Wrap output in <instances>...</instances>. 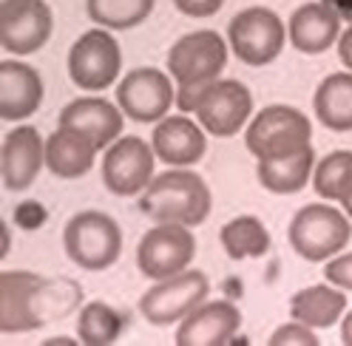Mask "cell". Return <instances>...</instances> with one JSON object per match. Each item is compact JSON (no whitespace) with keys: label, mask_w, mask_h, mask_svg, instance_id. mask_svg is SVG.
Masks as SVG:
<instances>
[{"label":"cell","mask_w":352,"mask_h":346,"mask_svg":"<svg viewBox=\"0 0 352 346\" xmlns=\"http://www.w3.org/2000/svg\"><path fill=\"white\" fill-rule=\"evenodd\" d=\"M97 145L72 128H57L46 139V168L60 179H80L94 168Z\"/></svg>","instance_id":"44dd1931"},{"label":"cell","mask_w":352,"mask_h":346,"mask_svg":"<svg viewBox=\"0 0 352 346\" xmlns=\"http://www.w3.org/2000/svg\"><path fill=\"white\" fill-rule=\"evenodd\" d=\"M270 346H318V335L313 332V327H307V323H284V327H278L270 341Z\"/></svg>","instance_id":"f1b7e54d"},{"label":"cell","mask_w":352,"mask_h":346,"mask_svg":"<svg viewBox=\"0 0 352 346\" xmlns=\"http://www.w3.org/2000/svg\"><path fill=\"white\" fill-rule=\"evenodd\" d=\"M346 310V295L327 284L307 287L290 298V315L298 323H307L313 330H329Z\"/></svg>","instance_id":"7402d4cb"},{"label":"cell","mask_w":352,"mask_h":346,"mask_svg":"<svg viewBox=\"0 0 352 346\" xmlns=\"http://www.w3.org/2000/svg\"><path fill=\"white\" fill-rule=\"evenodd\" d=\"M341 341H344L346 346H352V310H349L346 318L341 321Z\"/></svg>","instance_id":"e575fe53"},{"label":"cell","mask_w":352,"mask_h":346,"mask_svg":"<svg viewBox=\"0 0 352 346\" xmlns=\"http://www.w3.org/2000/svg\"><path fill=\"white\" fill-rule=\"evenodd\" d=\"M313 168H316V150L313 145H307L304 150L284 159H258V182L270 193L290 196V193H298L307 185V179L313 176Z\"/></svg>","instance_id":"cb8c5ba5"},{"label":"cell","mask_w":352,"mask_h":346,"mask_svg":"<svg viewBox=\"0 0 352 346\" xmlns=\"http://www.w3.org/2000/svg\"><path fill=\"white\" fill-rule=\"evenodd\" d=\"M153 145L140 137H120L102 159V182L114 196H137L153 179Z\"/></svg>","instance_id":"7c38bea8"},{"label":"cell","mask_w":352,"mask_h":346,"mask_svg":"<svg viewBox=\"0 0 352 346\" xmlns=\"http://www.w3.org/2000/svg\"><path fill=\"white\" fill-rule=\"evenodd\" d=\"M210 205H213L210 187L205 185L199 173L188 168H173L153 176L140 199V210L148 219H153L157 224L173 222L185 227L202 224L210 216Z\"/></svg>","instance_id":"7a4b0ae2"},{"label":"cell","mask_w":352,"mask_h":346,"mask_svg":"<svg viewBox=\"0 0 352 346\" xmlns=\"http://www.w3.org/2000/svg\"><path fill=\"white\" fill-rule=\"evenodd\" d=\"M9 253V230H6V224H3V255Z\"/></svg>","instance_id":"74e56055"},{"label":"cell","mask_w":352,"mask_h":346,"mask_svg":"<svg viewBox=\"0 0 352 346\" xmlns=\"http://www.w3.org/2000/svg\"><path fill=\"white\" fill-rule=\"evenodd\" d=\"M125 330V318L105 301H91L80 310L77 318V341L85 346H108Z\"/></svg>","instance_id":"484cf974"},{"label":"cell","mask_w":352,"mask_h":346,"mask_svg":"<svg viewBox=\"0 0 352 346\" xmlns=\"http://www.w3.org/2000/svg\"><path fill=\"white\" fill-rule=\"evenodd\" d=\"M60 128H72L97 148H108L122 134V108L102 97H82L60 111Z\"/></svg>","instance_id":"2e32d148"},{"label":"cell","mask_w":352,"mask_h":346,"mask_svg":"<svg viewBox=\"0 0 352 346\" xmlns=\"http://www.w3.org/2000/svg\"><path fill=\"white\" fill-rule=\"evenodd\" d=\"M43 102L40 74L17 60L0 62V117L6 122H20L32 117Z\"/></svg>","instance_id":"ac0fdd59"},{"label":"cell","mask_w":352,"mask_h":346,"mask_svg":"<svg viewBox=\"0 0 352 346\" xmlns=\"http://www.w3.org/2000/svg\"><path fill=\"white\" fill-rule=\"evenodd\" d=\"M349 185H352V150H333L316 165L313 187L321 199H341Z\"/></svg>","instance_id":"83f0119b"},{"label":"cell","mask_w":352,"mask_h":346,"mask_svg":"<svg viewBox=\"0 0 352 346\" xmlns=\"http://www.w3.org/2000/svg\"><path fill=\"white\" fill-rule=\"evenodd\" d=\"M290 43L301 54H321L341 37V17L327 3H304L287 26Z\"/></svg>","instance_id":"d6986e66"},{"label":"cell","mask_w":352,"mask_h":346,"mask_svg":"<svg viewBox=\"0 0 352 346\" xmlns=\"http://www.w3.org/2000/svg\"><path fill=\"white\" fill-rule=\"evenodd\" d=\"M228 66V43L216 32H190L179 37L168 51V74L179 82L176 105L185 114L193 111V100L208 82L219 80Z\"/></svg>","instance_id":"3957f363"},{"label":"cell","mask_w":352,"mask_h":346,"mask_svg":"<svg viewBox=\"0 0 352 346\" xmlns=\"http://www.w3.org/2000/svg\"><path fill=\"white\" fill-rule=\"evenodd\" d=\"M88 17L102 29H134L153 12V0H85Z\"/></svg>","instance_id":"4316f807"},{"label":"cell","mask_w":352,"mask_h":346,"mask_svg":"<svg viewBox=\"0 0 352 346\" xmlns=\"http://www.w3.org/2000/svg\"><path fill=\"white\" fill-rule=\"evenodd\" d=\"M316 117L324 128L336 134L352 131V74H329L321 80L313 97Z\"/></svg>","instance_id":"603a6c76"},{"label":"cell","mask_w":352,"mask_h":346,"mask_svg":"<svg viewBox=\"0 0 352 346\" xmlns=\"http://www.w3.org/2000/svg\"><path fill=\"white\" fill-rule=\"evenodd\" d=\"M151 145H153V154H157L165 165H176V168L196 165L208 150L205 131L182 114L160 119L157 128H153Z\"/></svg>","instance_id":"e0dca14e"},{"label":"cell","mask_w":352,"mask_h":346,"mask_svg":"<svg viewBox=\"0 0 352 346\" xmlns=\"http://www.w3.org/2000/svg\"><path fill=\"white\" fill-rule=\"evenodd\" d=\"M122 69V51L111 32L91 29L69 49V77L82 91H105Z\"/></svg>","instance_id":"9c48e42d"},{"label":"cell","mask_w":352,"mask_h":346,"mask_svg":"<svg viewBox=\"0 0 352 346\" xmlns=\"http://www.w3.org/2000/svg\"><path fill=\"white\" fill-rule=\"evenodd\" d=\"M324 278L333 287H341V290H349L352 292V253L333 258V262L324 267Z\"/></svg>","instance_id":"f546056e"},{"label":"cell","mask_w":352,"mask_h":346,"mask_svg":"<svg viewBox=\"0 0 352 346\" xmlns=\"http://www.w3.org/2000/svg\"><path fill=\"white\" fill-rule=\"evenodd\" d=\"M313 125L293 105H267L250 119L245 145L256 159H284L310 145Z\"/></svg>","instance_id":"5b68a950"},{"label":"cell","mask_w":352,"mask_h":346,"mask_svg":"<svg viewBox=\"0 0 352 346\" xmlns=\"http://www.w3.org/2000/svg\"><path fill=\"white\" fill-rule=\"evenodd\" d=\"M219 239H222V247L233 262L258 258L270 250V233L256 216H236V219H230L219 233Z\"/></svg>","instance_id":"d4e9b609"},{"label":"cell","mask_w":352,"mask_h":346,"mask_svg":"<svg viewBox=\"0 0 352 346\" xmlns=\"http://www.w3.org/2000/svg\"><path fill=\"white\" fill-rule=\"evenodd\" d=\"M241 327V312L230 301H210L199 304L190 315L182 318L176 330L179 346H222L230 343Z\"/></svg>","instance_id":"9a60e30c"},{"label":"cell","mask_w":352,"mask_h":346,"mask_svg":"<svg viewBox=\"0 0 352 346\" xmlns=\"http://www.w3.org/2000/svg\"><path fill=\"white\" fill-rule=\"evenodd\" d=\"M34 0H0V23H9V20L20 17Z\"/></svg>","instance_id":"1f68e13d"},{"label":"cell","mask_w":352,"mask_h":346,"mask_svg":"<svg viewBox=\"0 0 352 346\" xmlns=\"http://www.w3.org/2000/svg\"><path fill=\"white\" fill-rule=\"evenodd\" d=\"M65 255L82 270H108L122 253V230L108 213L82 210L63 230Z\"/></svg>","instance_id":"277c9868"},{"label":"cell","mask_w":352,"mask_h":346,"mask_svg":"<svg viewBox=\"0 0 352 346\" xmlns=\"http://www.w3.org/2000/svg\"><path fill=\"white\" fill-rule=\"evenodd\" d=\"M54 29V17L46 0L34 3L9 23H0V46L9 54H34L49 43Z\"/></svg>","instance_id":"ffe728a7"},{"label":"cell","mask_w":352,"mask_h":346,"mask_svg":"<svg viewBox=\"0 0 352 346\" xmlns=\"http://www.w3.org/2000/svg\"><path fill=\"white\" fill-rule=\"evenodd\" d=\"M208 275L202 270H182L170 278L157 281L142 298L140 312L153 327H168V323L182 321L208 298Z\"/></svg>","instance_id":"52a82bcc"},{"label":"cell","mask_w":352,"mask_h":346,"mask_svg":"<svg viewBox=\"0 0 352 346\" xmlns=\"http://www.w3.org/2000/svg\"><path fill=\"white\" fill-rule=\"evenodd\" d=\"M338 57H341V62L352 71V26L338 37Z\"/></svg>","instance_id":"d6a6232c"},{"label":"cell","mask_w":352,"mask_h":346,"mask_svg":"<svg viewBox=\"0 0 352 346\" xmlns=\"http://www.w3.org/2000/svg\"><path fill=\"white\" fill-rule=\"evenodd\" d=\"M43 165H46V142L37 128L20 125L6 134L3 150H0V176L6 190H26L37 179Z\"/></svg>","instance_id":"5bb4252c"},{"label":"cell","mask_w":352,"mask_h":346,"mask_svg":"<svg viewBox=\"0 0 352 346\" xmlns=\"http://www.w3.org/2000/svg\"><path fill=\"white\" fill-rule=\"evenodd\" d=\"M82 290L69 278H43L26 270H3L0 275V330L17 335L46 327L49 321L72 315Z\"/></svg>","instance_id":"6da1fadb"},{"label":"cell","mask_w":352,"mask_h":346,"mask_svg":"<svg viewBox=\"0 0 352 346\" xmlns=\"http://www.w3.org/2000/svg\"><path fill=\"white\" fill-rule=\"evenodd\" d=\"M173 6L188 17H210L225 6V0H173Z\"/></svg>","instance_id":"4dcf8cb0"},{"label":"cell","mask_w":352,"mask_h":346,"mask_svg":"<svg viewBox=\"0 0 352 346\" xmlns=\"http://www.w3.org/2000/svg\"><path fill=\"white\" fill-rule=\"evenodd\" d=\"M210 137H233L253 114V97L239 80H213L196 94L193 111Z\"/></svg>","instance_id":"ba28073f"},{"label":"cell","mask_w":352,"mask_h":346,"mask_svg":"<svg viewBox=\"0 0 352 346\" xmlns=\"http://www.w3.org/2000/svg\"><path fill=\"white\" fill-rule=\"evenodd\" d=\"M338 202L344 205V210H346V216H349V219H352V185H349V187L344 190V196H341Z\"/></svg>","instance_id":"d590c367"},{"label":"cell","mask_w":352,"mask_h":346,"mask_svg":"<svg viewBox=\"0 0 352 346\" xmlns=\"http://www.w3.org/2000/svg\"><path fill=\"white\" fill-rule=\"evenodd\" d=\"M57 343H72L74 346V338H46L43 346H57Z\"/></svg>","instance_id":"8d00e7d4"},{"label":"cell","mask_w":352,"mask_h":346,"mask_svg":"<svg viewBox=\"0 0 352 346\" xmlns=\"http://www.w3.org/2000/svg\"><path fill=\"white\" fill-rule=\"evenodd\" d=\"M176 102L173 85L160 69H134L117 85V105L122 114L134 122H160L165 119L168 108Z\"/></svg>","instance_id":"4fadbf2b"},{"label":"cell","mask_w":352,"mask_h":346,"mask_svg":"<svg viewBox=\"0 0 352 346\" xmlns=\"http://www.w3.org/2000/svg\"><path fill=\"white\" fill-rule=\"evenodd\" d=\"M196 255V239L185 224H157L151 227L137 247V267L145 278L162 281L176 273L188 270Z\"/></svg>","instance_id":"8fae6325"},{"label":"cell","mask_w":352,"mask_h":346,"mask_svg":"<svg viewBox=\"0 0 352 346\" xmlns=\"http://www.w3.org/2000/svg\"><path fill=\"white\" fill-rule=\"evenodd\" d=\"M321 3H327L329 9H333L341 20H346V23H352V0H321Z\"/></svg>","instance_id":"836d02e7"},{"label":"cell","mask_w":352,"mask_h":346,"mask_svg":"<svg viewBox=\"0 0 352 346\" xmlns=\"http://www.w3.org/2000/svg\"><path fill=\"white\" fill-rule=\"evenodd\" d=\"M228 43L241 62L267 66L284 49V23L273 9L250 6L230 20Z\"/></svg>","instance_id":"30bf717a"},{"label":"cell","mask_w":352,"mask_h":346,"mask_svg":"<svg viewBox=\"0 0 352 346\" xmlns=\"http://www.w3.org/2000/svg\"><path fill=\"white\" fill-rule=\"evenodd\" d=\"M290 244L307 262L338 255L352 239V219L333 205H304L290 222Z\"/></svg>","instance_id":"8992f818"}]
</instances>
